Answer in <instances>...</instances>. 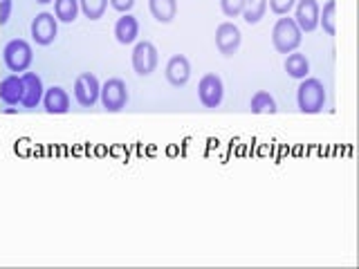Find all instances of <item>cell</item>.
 I'll return each instance as SVG.
<instances>
[{
  "label": "cell",
  "mask_w": 359,
  "mask_h": 269,
  "mask_svg": "<svg viewBox=\"0 0 359 269\" xmlns=\"http://www.w3.org/2000/svg\"><path fill=\"white\" fill-rule=\"evenodd\" d=\"M297 106L303 115H319L325 106V85L314 76L301 78L297 88Z\"/></svg>",
  "instance_id": "obj_1"
},
{
  "label": "cell",
  "mask_w": 359,
  "mask_h": 269,
  "mask_svg": "<svg viewBox=\"0 0 359 269\" xmlns=\"http://www.w3.org/2000/svg\"><path fill=\"white\" fill-rule=\"evenodd\" d=\"M303 43V32L299 29V25L294 22V18L283 16L276 20V25L272 29V45L278 54H290L297 52Z\"/></svg>",
  "instance_id": "obj_2"
},
{
  "label": "cell",
  "mask_w": 359,
  "mask_h": 269,
  "mask_svg": "<svg viewBox=\"0 0 359 269\" xmlns=\"http://www.w3.org/2000/svg\"><path fill=\"white\" fill-rule=\"evenodd\" d=\"M3 59H5V65L11 74H18V72H27L32 63H34V50L27 41L22 39H14L5 45L3 50Z\"/></svg>",
  "instance_id": "obj_3"
},
{
  "label": "cell",
  "mask_w": 359,
  "mask_h": 269,
  "mask_svg": "<svg viewBox=\"0 0 359 269\" xmlns=\"http://www.w3.org/2000/svg\"><path fill=\"white\" fill-rule=\"evenodd\" d=\"M99 101L108 112H121L128 104V88L121 78H108L106 83H101Z\"/></svg>",
  "instance_id": "obj_4"
},
{
  "label": "cell",
  "mask_w": 359,
  "mask_h": 269,
  "mask_svg": "<svg viewBox=\"0 0 359 269\" xmlns=\"http://www.w3.org/2000/svg\"><path fill=\"white\" fill-rule=\"evenodd\" d=\"M32 39L36 45L45 48V45H52L56 41V34H59V20L50 11H41V14L34 16L32 20Z\"/></svg>",
  "instance_id": "obj_5"
},
{
  "label": "cell",
  "mask_w": 359,
  "mask_h": 269,
  "mask_svg": "<svg viewBox=\"0 0 359 269\" xmlns=\"http://www.w3.org/2000/svg\"><path fill=\"white\" fill-rule=\"evenodd\" d=\"M101 83L93 72H81L74 81V99L81 108H93L99 101Z\"/></svg>",
  "instance_id": "obj_6"
},
{
  "label": "cell",
  "mask_w": 359,
  "mask_h": 269,
  "mask_svg": "<svg viewBox=\"0 0 359 269\" xmlns=\"http://www.w3.org/2000/svg\"><path fill=\"white\" fill-rule=\"evenodd\" d=\"M160 56H157V48L151 41H142L135 45L133 50V70L140 76H151L157 70Z\"/></svg>",
  "instance_id": "obj_7"
},
{
  "label": "cell",
  "mask_w": 359,
  "mask_h": 269,
  "mask_svg": "<svg viewBox=\"0 0 359 269\" xmlns=\"http://www.w3.org/2000/svg\"><path fill=\"white\" fill-rule=\"evenodd\" d=\"M198 99L205 108H218L224 99V83L218 74H205L198 83Z\"/></svg>",
  "instance_id": "obj_8"
},
{
  "label": "cell",
  "mask_w": 359,
  "mask_h": 269,
  "mask_svg": "<svg viewBox=\"0 0 359 269\" xmlns=\"http://www.w3.org/2000/svg\"><path fill=\"white\" fill-rule=\"evenodd\" d=\"M243 43V34H241V27L233 25V22H220L216 27V48L222 56H233L238 52Z\"/></svg>",
  "instance_id": "obj_9"
},
{
  "label": "cell",
  "mask_w": 359,
  "mask_h": 269,
  "mask_svg": "<svg viewBox=\"0 0 359 269\" xmlns=\"http://www.w3.org/2000/svg\"><path fill=\"white\" fill-rule=\"evenodd\" d=\"M319 11H321V5L317 0H297L294 22L303 34H310L319 27Z\"/></svg>",
  "instance_id": "obj_10"
},
{
  "label": "cell",
  "mask_w": 359,
  "mask_h": 269,
  "mask_svg": "<svg viewBox=\"0 0 359 269\" xmlns=\"http://www.w3.org/2000/svg\"><path fill=\"white\" fill-rule=\"evenodd\" d=\"M22 108H39L43 95H45V85L43 78L36 72H22Z\"/></svg>",
  "instance_id": "obj_11"
},
{
  "label": "cell",
  "mask_w": 359,
  "mask_h": 269,
  "mask_svg": "<svg viewBox=\"0 0 359 269\" xmlns=\"http://www.w3.org/2000/svg\"><path fill=\"white\" fill-rule=\"evenodd\" d=\"M166 81L171 83L173 88H184L191 78V63L184 54H175L168 59L166 63V70H164Z\"/></svg>",
  "instance_id": "obj_12"
},
{
  "label": "cell",
  "mask_w": 359,
  "mask_h": 269,
  "mask_svg": "<svg viewBox=\"0 0 359 269\" xmlns=\"http://www.w3.org/2000/svg\"><path fill=\"white\" fill-rule=\"evenodd\" d=\"M41 104L48 115H65V112H70V95L61 85H52L45 90Z\"/></svg>",
  "instance_id": "obj_13"
},
{
  "label": "cell",
  "mask_w": 359,
  "mask_h": 269,
  "mask_svg": "<svg viewBox=\"0 0 359 269\" xmlns=\"http://www.w3.org/2000/svg\"><path fill=\"white\" fill-rule=\"evenodd\" d=\"M140 36V22L130 14H121L115 22V39L121 45H133Z\"/></svg>",
  "instance_id": "obj_14"
},
{
  "label": "cell",
  "mask_w": 359,
  "mask_h": 269,
  "mask_svg": "<svg viewBox=\"0 0 359 269\" xmlns=\"http://www.w3.org/2000/svg\"><path fill=\"white\" fill-rule=\"evenodd\" d=\"M0 99L7 106H18L22 101V78L18 74H7L0 81Z\"/></svg>",
  "instance_id": "obj_15"
},
{
  "label": "cell",
  "mask_w": 359,
  "mask_h": 269,
  "mask_svg": "<svg viewBox=\"0 0 359 269\" xmlns=\"http://www.w3.org/2000/svg\"><path fill=\"white\" fill-rule=\"evenodd\" d=\"M149 9L157 22L168 25L177 16V0H149Z\"/></svg>",
  "instance_id": "obj_16"
},
{
  "label": "cell",
  "mask_w": 359,
  "mask_h": 269,
  "mask_svg": "<svg viewBox=\"0 0 359 269\" xmlns=\"http://www.w3.org/2000/svg\"><path fill=\"white\" fill-rule=\"evenodd\" d=\"M287 59H285V72L287 76L292 78H297V81H301V78H306L310 74V61L306 59V54H301V52H290L285 54Z\"/></svg>",
  "instance_id": "obj_17"
},
{
  "label": "cell",
  "mask_w": 359,
  "mask_h": 269,
  "mask_svg": "<svg viewBox=\"0 0 359 269\" xmlns=\"http://www.w3.org/2000/svg\"><path fill=\"white\" fill-rule=\"evenodd\" d=\"M250 110L254 112V115H276L278 106H276L272 95L265 92V90H258L250 101Z\"/></svg>",
  "instance_id": "obj_18"
},
{
  "label": "cell",
  "mask_w": 359,
  "mask_h": 269,
  "mask_svg": "<svg viewBox=\"0 0 359 269\" xmlns=\"http://www.w3.org/2000/svg\"><path fill=\"white\" fill-rule=\"evenodd\" d=\"M79 11V0H54V16L59 22H74Z\"/></svg>",
  "instance_id": "obj_19"
},
{
  "label": "cell",
  "mask_w": 359,
  "mask_h": 269,
  "mask_svg": "<svg viewBox=\"0 0 359 269\" xmlns=\"http://www.w3.org/2000/svg\"><path fill=\"white\" fill-rule=\"evenodd\" d=\"M319 27L328 34V36H334L337 34V0H328L323 5V9L319 11Z\"/></svg>",
  "instance_id": "obj_20"
},
{
  "label": "cell",
  "mask_w": 359,
  "mask_h": 269,
  "mask_svg": "<svg viewBox=\"0 0 359 269\" xmlns=\"http://www.w3.org/2000/svg\"><path fill=\"white\" fill-rule=\"evenodd\" d=\"M267 14V0H245V9H243V18L247 25H256L261 22Z\"/></svg>",
  "instance_id": "obj_21"
},
{
  "label": "cell",
  "mask_w": 359,
  "mask_h": 269,
  "mask_svg": "<svg viewBox=\"0 0 359 269\" xmlns=\"http://www.w3.org/2000/svg\"><path fill=\"white\" fill-rule=\"evenodd\" d=\"M79 7H81L86 18L99 20V18H104V14H106L108 0H79Z\"/></svg>",
  "instance_id": "obj_22"
},
{
  "label": "cell",
  "mask_w": 359,
  "mask_h": 269,
  "mask_svg": "<svg viewBox=\"0 0 359 269\" xmlns=\"http://www.w3.org/2000/svg\"><path fill=\"white\" fill-rule=\"evenodd\" d=\"M220 9L227 18H238L243 16L245 0H220Z\"/></svg>",
  "instance_id": "obj_23"
},
{
  "label": "cell",
  "mask_w": 359,
  "mask_h": 269,
  "mask_svg": "<svg viewBox=\"0 0 359 269\" xmlns=\"http://www.w3.org/2000/svg\"><path fill=\"white\" fill-rule=\"evenodd\" d=\"M297 0H267L269 11H274L276 16H290V11L294 9Z\"/></svg>",
  "instance_id": "obj_24"
},
{
  "label": "cell",
  "mask_w": 359,
  "mask_h": 269,
  "mask_svg": "<svg viewBox=\"0 0 359 269\" xmlns=\"http://www.w3.org/2000/svg\"><path fill=\"white\" fill-rule=\"evenodd\" d=\"M11 9H14V3L11 0H0V27L7 25L11 18Z\"/></svg>",
  "instance_id": "obj_25"
},
{
  "label": "cell",
  "mask_w": 359,
  "mask_h": 269,
  "mask_svg": "<svg viewBox=\"0 0 359 269\" xmlns=\"http://www.w3.org/2000/svg\"><path fill=\"white\" fill-rule=\"evenodd\" d=\"M112 9H117L119 14H128V11L135 7V0H108Z\"/></svg>",
  "instance_id": "obj_26"
},
{
  "label": "cell",
  "mask_w": 359,
  "mask_h": 269,
  "mask_svg": "<svg viewBox=\"0 0 359 269\" xmlns=\"http://www.w3.org/2000/svg\"><path fill=\"white\" fill-rule=\"evenodd\" d=\"M39 5H48V3H54V0H36Z\"/></svg>",
  "instance_id": "obj_27"
}]
</instances>
